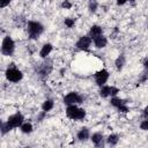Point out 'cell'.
<instances>
[{"mask_svg": "<svg viewBox=\"0 0 148 148\" xmlns=\"http://www.w3.org/2000/svg\"><path fill=\"white\" fill-rule=\"evenodd\" d=\"M119 91H120V89L117 88V87H114V86H108V84H104V86L99 87V96H101L102 98L117 96Z\"/></svg>", "mask_w": 148, "mask_h": 148, "instance_id": "8992f818", "label": "cell"}, {"mask_svg": "<svg viewBox=\"0 0 148 148\" xmlns=\"http://www.w3.org/2000/svg\"><path fill=\"white\" fill-rule=\"evenodd\" d=\"M142 113H143V116H145V117H148V105L143 109V112H142Z\"/></svg>", "mask_w": 148, "mask_h": 148, "instance_id": "f546056e", "label": "cell"}, {"mask_svg": "<svg viewBox=\"0 0 148 148\" xmlns=\"http://www.w3.org/2000/svg\"><path fill=\"white\" fill-rule=\"evenodd\" d=\"M83 102V97L76 92V91H71L64 97V103L66 105H72V104H79Z\"/></svg>", "mask_w": 148, "mask_h": 148, "instance_id": "9c48e42d", "label": "cell"}, {"mask_svg": "<svg viewBox=\"0 0 148 148\" xmlns=\"http://www.w3.org/2000/svg\"><path fill=\"white\" fill-rule=\"evenodd\" d=\"M6 121H7V123L10 125V127L14 130V128H18V127H21V125L24 123V117H23L22 113L16 112V113L9 116L8 119H7Z\"/></svg>", "mask_w": 148, "mask_h": 148, "instance_id": "52a82bcc", "label": "cell"}, {"mask_svg": "<svg viewBox=\"0 0 148 148\" xmlns=\"http://www.w3.org/2000/svg\"><path fill=\"white\" fill-rule=\"evenodd\" d=\"M65 113L67 116V118L72 119V120H82L84 119L87 112L84 109L79 108L76 104H72V105H67Z\"/></svg>", "mask_w": 148, "mask_h": 148, "instance_id": "6da1fadb", "label": "cell"}, {"mask_svg": "<svg viewBox=\"0 0 148 148\" xmlns=\"http://www.w3.org/2000/svg\"><path fill=\"white\" fill-rule=\"evenodd\" d=\"M88 35L91 37V39H94V38L98 37V36L103 35V29H102V27H99L97 24H94V25L90 27V30H89Z\"/></svg>", "mask_w": 148, "mask_h": 148, "instance_id": "9a60e30c", "label": "cell"}, {"mask_svg": "<svg viewBox=\"0 0 148 148\" xmlns=\"http://www.w3.org/2000/svg\"><path fill=\"white\" fill-rule=\"evenodd\" d=\"M1 135H5V134H7V133H9L13 128L10 127V125L7 123V121H3V123H1Z\"/></svg>", "mask_w": 148, "mask_h": 148, "instance_id": "44dd1931", "label": "cell"}, {"mask_svg": "<svg viewBox=\"0 0 148 148\" xmlns=\"http://www.w3.org/2000/svg\"><path fill=\"white\" fill-rule=\"evenodd\" d=\"M13 0H0V7L1 8H5L6 6H8Z\"/></svg>", "mask_w": 148, "mask_h": 148, "instance_id": "4316f807", "label": "cell"}, {"mask_svg": "<svg viewBox=\"0 0 148 148\" xmlns=\"http://www.w3.org/2000/svg\"><path fill=\"white\" fill-rule=\"evenodd\" d=\"M13 65L14 64H12V66H8V68L5 72V76L9 82L17 83L23 79V73H22V71H20L17 67H15Z\"/></svg>", "mask_w": 148, "mask_h": 148, "instance_id": "3957f363", "label": "cell"}, {"mask_svg": "<svg viewBox=\"0 0 148 148\" xmlns=\"http://www.w3.org/2000/svg\"><path fill=\"white\" fill-rule=\"evenodd\" d=\"M125 64H126V58H125V56L121 53V54H119V56L116 58V60H114V66H116V69H117L118 72H120V71L124 68Z\"/></svg>", "mask_w": 148, "mask_h": 148, "instance_id": "2e32d148", "label": "cell"}, {"mask_svg": "<svg viewBox=\"0 0 148 148\" xmlns=\"http://www.w3.org/2000/svg\"><path fill=\"white\" fill-rule=\"evenodd\" d=\"M147 139H148V138H147Z\"/></svg>", "mask_w": 148, "mask_h": 148, "instance_id": "4dcf8cb0", "label": "cell"}, {"mask_svg": "<svg viewBox=\"0 0 148 148\" xmlns=\"http://www.w3.org/2000/svg\"><path fill=\"white\" fill-rule=\"evenodd\" d=\"M91 43H92L91 37H90L89 35H86V36H81V37L77 39V42H76L75 46H76L79 50L88 51V50H89V47H90V45H91Z\"/></svg>", "mask_w": 148, "mask_h": 148, "instance_id": "30bf717a", "label": "cell"}, {"mask_svg": "<svg viewBox=\"0 0 148 148\" xmlns=\"http://www.w3.org/2000/svg\"><path fill=\"white\" fill-rule=\"evenodd\" d=\"M52 68H53L52 60H50V59L46 58V60H45L43 64H40L39 67H38V71H37L38 76H39L40 79H46V77L50 75V73L52 72Z\"/></svg>", "mask_w": 148, "mask_h": 148, "instance_id": "5b68a950", "label": "cell"}, {"mask_svg": "<svg viewBox=\"0 0 148 148\" xmlns=\"http://www.w3.org/2000/svg\"><path fill=\"white\" fill-rule=\"evenodd\" d=\"M147 80H148V71H146V69H145V72H143L141 75H140L139 82H140V83H145Z\"/></svg>", "mask_w": 148, "mask_h": 148, "instance_id": "d4e9b609", "label": "cell"}, {"mask_svg": "<svg viewBox=\"0 0 148 148\" xmlns=\"http://www.w3.org/2000/svg\"><path fill=\"white\" fill-rule=\"evenodd\" d=\"M92 43H94V45H95L96 49H104L108 45V38L104 35H101V36L94 38L92 39Z\"/></svg>", "mask_w": 148, "mask_h": 148, "instance_id": "7c38bea8", "label": "cell"}, {"mask_svg": "<svg viewBox=\"0 0 148 148\" xmlns=\"http://www.w3.org/2000/svg\"><path fill=\"white\" fill-rule=\"evenodd\" d=\"M64 24L66 28L68 29H72L74 25H75V18H72V17H66L64 20Z\"/></svg>", "mask_w": 148, "mask_h": 148, "instance_id": "7402d4cb", "label": "cell"}, {"mask_svg": "<svg viewBox=\"0 0 148 148\" xmlns=\"http://www.w3.org/2000/svg\"><path fill=\"white\" fill-rule=\"evenodd\" d=\"M27 32L31 39H37L44 32V25L38 21H28Z\"/></svg>", "mask_w": 148, "mask_h": 148, "instance_id": "7a4b0ae2", "label": "cell"}, {"mask_svg": "<svg viewBox=\"0 0 148 148\" xmlns=\"http://www.w3.org/2000/svg\"><path fill=\"white\" fill-rule=\"evenodd\" d=\"M61 7L65 8V9H69L72 7V3L69 2V0H64L62 3H61Z\"/></svg>", "mask_w": 148, "mask_h": 148, "instance_id": "484cf974", "label": "cell"}, {"mask_svg": "<svg viewBox=\"0 0 148 148\" xmlns=\"http://www.w3.org/2000/svg\"><path fill=\"white\" fill-rule=\"evenodd\" d=\"M20 130H21V132H22L23 134H30V133L34 131V126H32L31 123H29V121H24V123L21 125Z\"/></svg>", "mask_w": 148, "mask_h": 148, "instance_id": "ac0fdd59", "label": "cell"}, {"mask_svg": "<svg viewBox=\"0 0 148 148\" xmlns=\"http://www.w3.org/2000/svg\"><path fill=\"white\" fill-rule=\"evenodd\" d=\"M97 7H98V3H97L95 0H91L90 3H89V10H90L91 13H95L96 9H97Z\"/></svg>", "mask_w": 148, "mask_h": 148, "instance_id": "cb8c5ba5", "label": "cell"}, {"mask_svg": "<svg viewBox=\"0 0 148 148\" xmlns=\"http://www.w3.org/2000/svg\"><path fill=\"white\" fill-rule=\"evenodd\" d=\"M90 140L96 147H102L104 143V135L101 132H95L90 135Z\"/></svg>", "mask_w": 148, "mask_h": 148, "instance_id": "8fae6325", "label": "cell"}, {"mask_svg": "<svg viewBox=\"0 0 148 148\" xmlns=\"http://www.w3.org/2000/svg\"><path fill=\"white\" fill-rule=\"evenodd\" d=\"M76 138L79 141H87L88 139H90V131L88 127H82L79 130Z\"/></svg>", "mask_w": 148, "mask_h": 148, "instance_id": "5bb4252c", "label": "cell"}, {"mask_svg": "<svg viewBox=\"0 0 148 148\" xmlns=\"http://www.w3.org/2000/svg\"><path fill=\"white\" fill-rule=\"evenodd\" d=\"M127 1H128V0H116V2H117L118 6H123V5H125Z\"/></svg>", "mask_w": 148, "mask_h": 148, "instance_id": "f1b7e54d", "label": "cell"}, {"mask_svg": "<svg viewBox=\"0 0 148 148\" xmlns=\"http://www.w3.org/2000/svg\"><path fill=\"white\" fill-rule=\"evenodd\" d=\"M142 65H143V68H145L146 71H148V57L142 60Z\"/></svg>", "mask_w": 148, "mask_h": 148, "instance_id": "83f0119b", "label": "cell"}, {"mask_svg": "<svg viewBox=\"0 0 148 148\" xmlns=\"http://www.w3.org/2000/svg\"><path fill=\"white\" fill-rule=\"evenodd\" d=\"M52 50H53V45L51 43H45L39 51V57L43 59H46L49 57V54L52 52Z\"/></svg>", "mask_w": 148, "mask_h": 148, "instance_id": "4fadbf2b", "label": "cell"}, {"mask_svg": "<svg viewBox=\"0 0 148 148\" xmlns=\"http://www.w3.org/2000/svg\"><path fill=\"white\" fill-rule=\"evenodd\" d=\"M140 130H142V131H148V117H146V118L140 123Z\"/></svg>", "mask_w": 148, "mask_h": 148, "instance_id": "603a6c76", "label": "cell"}, {"mask_svg": "<svg viewBox=\"0 0 148 148\" xmlns=\"http://www.w3.org/2000/svg\"><path fill=\"white\" fill-rule=\"evenodd\" d=\"M118 142H119V135L116 133H112L106 138V143L109 146H116Z\"/></svg>", "mask_w": 148, "mask_h": 148, "instance_id": "ffe728a7", "label": "cell"}, {"mask_svg": "<svg viewBox=\"0 0 148 148\" xmlns=\"http://www.w3.org/2000/svg\"><path fill=\"white\" fill-rule=\"evenodd\" d=\"M109 77H110L109 71H108V69H104V68H103V69H101V71H98V72H96V73L94 74L95 82H96V84H97L98 87L104 86V84L108 82Z\"/></svg>", "mask_w": 148, "mask_h": 148, "instance_id": "ba28073f", "label": "cell"}, {"mask_svg": "<svg viewBox=\"0 0 148 148\" xmlns=\"http://www.w3.org/2000/svg\"><path fill=\"white\" fill-rule=\"evenodd\" d=\"M110 104H111L113 108H116V109H119L121 105L126 104V101H125V99H123V98H119V97H117V96H113V97H111Z\"/></svg>", "mask_w": 148, "mask_h": 148, "instance_id": "e0dca14e", "label": "cell"}, {"mask_svg": "<svg viewBox=\"0 0 148 148\" xmlns=\"http://www.w3.org/2000/svg\"><path fill=\"white\" fill-rule=\"evenodd\" d=\"M53 106H54L53 99H50V98H49V99H45V101L43 102V104H42V110L47 113L49 111H51V110L53 109Z\"/></svg>", "mask_w": 148, "mask_h": 148, "instance_id": "d6986e66", "label": "cell"}, {"mask_svg": "<svg viewBox=\"0 0 148 148\" xmlns=\"http://www.w3.org/2000/svg\"><path fill=\"white\" fill-rule=\"evenodd\" d=\"M14 51H15L14 39L9 35L5 36L3 39H2V43H1V53L6 57H10V56H13Z\"/></svg>", "mask_w": 148, "mask_h": 148, "instance_id": "277c9868", "label": "cell"}]
</instances>
